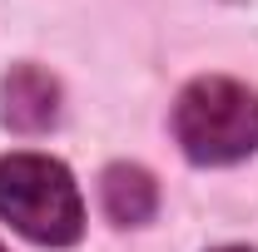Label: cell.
<instances>
[{
	"mask_svg": "<svg viewBox=\"0 0 258 252\" xmlns=\"http://www.w3.org/2000/svg\"><path fill=\"white\" fill-rule=\"evenodd\" d=\"M0 218L30 242L64 247L85 227V203L60 158L10 154L0 158Z\"/></svg>",
	"mask_w": 258,
	"mask_h": 252,
	"instance_id": "obj_1",
	"label": "cell"
},
{
	"mask_svg": "<svg viewBox=\"0 0 258 252\" xmlns=\"http://www.w3.org/2000/svg\"><path fill=\"white\" fill-rule=\"evenodd\" d=\"M174 139L194 163H238L258 149V94L238 79L204 74L174 104Z\"/></svg>",
	"mask_w": 258,
	"mask_h": 252,
	"instance_id": "obj_2",
	"label": "cell"
},
{
	"mask_svg": "<svg viewBox=\"0 0 258 252\" xmlns=\"http://www.w3.org/2000/svg\"><path fill=\"white\" fill-rule=\"evenodd\" d=\"M0 119L15 134H45L60 119V84L35 64L10 69L5 84H0Z\"/></svg>",
	"mask_w": 258,
	"mask_h": 252,
	"instance_id": "obj_3",
	"label": "cell"
},
{
	"mask_svg": "<svg viewBox=\"0 0 258 252\" xmlns=\"http://www.w3.org/2000/svg\"><path fill=\"white\" fill-rule=\"evenodd\" d=\"M99 198H104V213L119 222V227H134V222H149L154 208H159V188L144 168L134 163H114L99 183Z\"/></svg>",
	"mask_w": 258,
	"mask_h": 252,
	"instance_id": "obj_4",
	"label": "cell"
},
{
	"mask_svg": "<svg viewBox=\"0 0 258 252\" xmlns=\"http://www.w3.org/2000/svg\"><path fill=\"white\" fill-rule=\"evenodd\" d=\"M219 252H253V247H219Z\"/></svg>",
	"mask_w": 258,
	"mask_h": 252,
	"instance_id": "obj_5",
	"label": "cell"
},
{
	"mask_svg": "<svg viewBox=\"0 0 258 252\" xmlns=\"http://www.w3.org/2000/svg\"><path fill=\"white\" fill-rule=\"evenodd\" d=\"M0 252H5V247H0Z\"/></svg>",
	"mask_w": 258,
	"mask_h": 252,
	"instance_id": "obj_6",
	"label": "cell"
}]
</instances>
